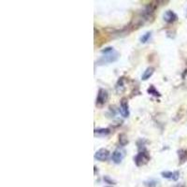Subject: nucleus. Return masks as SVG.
Instances as JSON below:
<instances>
[{
	"mask_svg": "<svg viewBox=\"0 0 187 187\" xmlns=\"http://www.w3.org/2000/svg\"><path fill=\"white\" fill-rule=\"evenodd\" d=\"M119 58V54L115 51L110 53V54H103L99 59H97L96 61V65L98 66H102V65H107V64H110L113 63L115 61H117Z\"/></svg>",
	"mask_w": 187,
	"mask_h": 187,
	"instance_id": "f257e3e1",
	"label": "nucleus"
},
{
	"mask_svg": "<svg viewBox=\"0 0 187 187\" xmlns=\"http://www.w3.org/2000/svg\"><path fill=\"white\" fill-rule=\"evenodd\" d=\"M150 158L151 157H150L148 152L146 150H142L135 156L134 161H135V164L137 166H142L150 161Z\"/></svg>",
	"mask_w": 187,
	"mask_h": 187,
	"instance_id": "f03ea898",
	"label": "nucleus"
},
{
	"mask_svg": "<svg viewBox=\"0 0 187 187\" xmlns=\"http://www.w3.org/2000/svg\"><path fill=\"white\" fill-rule=\"evenodd\" d=\"M108 98H109V94H108L107 90H105L103 88H100L98 90L97 96H96V105L103 106L108 101Z\"/></svg>",
	"mask_w": 187,
	"mask_h": 187,
	"instance_id": "7ed1b4c3",
	"label": "nucleus"
},
{
	"mask_svg": "<svg viewBox=\"0 0 187 187\" xmlns=\"http://www.w3.org/2000/svg\"><path fill=\"white\" fill-rule=\"evenodd\" d=\"M109 156H110V152L107 149H105V148L99 149L95 153V159L97 160V161H100V162L106 161L109 158Z\"/></svg>",
	"mask_w": 187,
	"mask_h": 187,
	"instance_id": "20e7f679",
	"label": "nucleus"
},
{
	"mask_svg": "<svg viewBox=\"0 0 187 187\" xmlns=\"http://www.w3.org/2000/svg\"><path fill=\"white\" fill-rule=\"evenodd\" d=\"M124 155H125V152L124 150H122V149H116L112 152L111 160L115 164H120L123 161V159L124 158Z\"/></svg>",
	"mask_w": 187,
	"mask_h": 187,
	"instance_id": "39448f33",
	"label": "nucleus"
},
{
	"mask_svg": "<svg viewBox=\"0 0 187 187\" xmlns=\"http://www.w3.org/2000/svg\"><path fill=\"white\" fill-rule=\"evenodd\" d=\"M120 112L122 114L123 117L126 118L129 116L130 112H129V106H128V101L126 98H122L121 99V103H120Z\"/></svg>",
	"mask_w": 187,
	"mask_h": 187,
	"instance_id": "423d86ee",
	"label": "nucleus"
},
{
	"mask_svg": "<svg viewBox=\"0 0 187 187\" xmlns=\"http://www.w3.org/2000/svg\"><path fill=\"white\" fill-rule=\"evenodd\" d=\"M164 21L168 23V24H171V23H174L175 21H177L178 17L177 15L172 12V11H166L165 13H164Z\"/></svg>",
	"mask_w": 187,
	"mask_h": 187,
	"instance_id": "0eeeda50",
	"label": "nucleus"
},
{
	"mask_svg": "<svg viewBox=\"0 0 187 187\" xmlns=\"http://www.w3.org/2000/svg\"><path fill=\"white\" fill-rule=\"evenodd\" d=\"M162 177L167 180H177L180 178V173L178 171H163L161 173Z\"/></svg>",
	"mask_w": 187,
	"mask_h": 187,
	"instance_id": "6e6552de",
	"label": "nucleus"
},
{
	"mask_svg": "<svg viewBox=\"0 0 187 187\" xmlns=\"http://www.w3.org/2000/svg\"><path fill=\"white\" fill-rule=\"evenodd\" d=\"M125 90V86H124V78H120L118 80V82L115 84V91L117 94H122L124 93Z\"/></svg>",
	"mask_w": 187,
	"mask_h": 187,
	"instance_id": "1a4fd4ad",
	"label": "nucleus"
},
{
	"mask_svg": "<svg viewBox=\"0 0 187 187\" xmlns=\"http://www.w3.org/2000/svg\"><path fill=\"white\" fill-rule=\"evenodd\" d=\"M153 72H154V68H152V67L147 68L145 69V71L143 72V74L141 75V80L142 81H147L148 79H150L152 76Z\"/></svg>",
	"mask_w": 187,
	"mask_h": 187,
	"instance_id": "9d476101",
	"label": "nucleus"
},
{
	"mask_svg": "<svg viewBox=\"0 0 187 187\" xmlns=\"http://www.w3.org/2000/svg\"><path fill=\"white\" fill-rule=\"evenodd\" d=\"M144 185L146 187H159L160 181L155 179H150V180L144 181Z\"/></svg>",
	"mask_w": 187,
	"mask_h": 187,
	"instance_id": "9b49d317",
	"label": "nucleus"
},
{
	"mask_svg": "<svg viewBox=\"0 0 187 187\" xmlns=\"http://www.w3.org/2000/svg\"><path fill=\"white\" fill-rule=\"evenodd\" d=\"M178 156H179V160L180 163L182 164L187 160V150L184 149H180L178 151Z\"/></svg>",
	"mask_w": 187,
	"mask_h": 187,
	"instance_id": "f8f14e48",
	"label": "nucleus"
},
{
	"mask_svg": "<svg viewBox=\"0 0 187 187\" xmlns=\"http://www.w3.org/2000/svg\"><path fill=\"white\" fill-rule=\"evenodd\" d=\"M110 133V130L109 128H98L95 130L96 136H107Z\"/></svg>",
	"mask_w": 187,
	"mask_h": 187,
	"instance_id": "ddd939ff",
	"label": "nucleus"
},
{
	"mask_svg": "<svg viewBox=\"0 0 187 187\" xmlns=\"http://www.w3.org/2000/svg\"><path fill=\"white\" fill-rule=\"evenodd\" d=\"M129 140L128 138L125 134H120L119 135V143L121 146H125L126 144H128Z\"/></svg>",
	"mask_w": 187,
	"mask_h": 187,
	"instance_id": "4468645a",
	"label": "nucleus"
},
{
	"mask_svg": "<svg viewBox=\"0 0 187 187\" xmlns=\"http://www.w3.org/2000/svg\"><path fill=\"white\" fill-rule=\"evenodd\" d=\"M147 92H148V94H150V95H152V96H160L161 95H160V93L155 89V87L153 86V85H151L149 88H148V90H147Z\"/></svg>",
	"mask_w": 187,
	"mask_h": 187,
	"instance_id": "2eb2a0df",
	"label": "nucleus"
},
{
	"mask_svg": "<svg viewBox=\"0 0 187 187\" xmlns=\"http://www.w3.org/2000/svg\"><path fill=\"white\" fill-rule=\"evenodd\" d=\"M151 36H152V33L151 32H146L144 35H142L139 39V41L141 43H146L147 41H149V40L151 39Z\"/></svg>",
	"mask_w": 187,
	"mask_h": 187,
	"instance_id": "dca6fc26",
	"label": "nucleus"
},
{
	"mask_svg": "<svg viewBox=\"0 0 187 187\" xmlns=\"http://www.w3.org/2000/svg\"><path fill=\"white\" fill-rule=\"evenodd\" d=\"M113 51H114V50H113L112 47H107V48L103 49V50L101 51V53H102L103 54H110V53H111V52H113Z\"/></svg>",
	"mask_w": 187,
	"mask_h": 187,
	"instance_id": "f3484780",
	"label": "nucleus"
},
{
	"mask_svg": "<svg viewBox=\"0 0 187 187\" xmlns=\"http://www.w3.org/2000/svg\"><path fill=\"white\" fill-rule=\"evenodd\" d=\"M104 180H105L107 183H109V184H116V182H115L112 179H110L109 176H105V177H104Z\"/></svg>",
	"mask_w": 187,
	"mask_h": 187,
	"instance_id": "a211bd4d",
	"label": "nucleus"
},
{
	"mask_svg": "<svg viewBox=\"0 0 187 187\" xmlns=\"http://www.w3.org/2000/svg\"><path fill=\"white\" fill-rule=\"evenodd\" d=\"M106 187H111V186H106Z\"/></svg>",
	"mask_w": 187,
	"mask_h": 187,
	"instance_id": "6ab92c4d",
	"label": "nucleus"
},
{
	"mask_svg": "<svg viewBox=\"0 0 187 187\" xmlns=\"http://www.w3.org/2000/svg\"><path fill=\"white\" fill-rule=\"evenodd\" d=\"M178 187H180V186H178Z\"/></svg>",
	"mask_w": 187,
	"mask_h": 187,
	"instance_id": "aec40b11",
	"label": "nucleus"
}]
</instances>
